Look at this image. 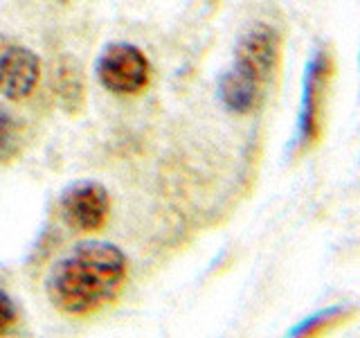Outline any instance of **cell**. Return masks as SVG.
<instances>
[{"label": "cell", "instance_id": "obj_1", "mask_svg": "<svg viewBox=\"0 0 360 338\" xmlns=\"http://www.w3.org/2000/svg\"><path fill=\"white\" fill-rule=\"evenodd\" d=\"M129 259L115 244L82 242L52 264L45 291L61 313L88 315L122 291Z\"/></svg>", "mask_w": 360, "mask_h": 338}, {"label": "cell", "instance_id": "obj_2", "mask_svg": "<svg viewBox=\"0 0 360 338\" xmlns=\"http://www.w3.org/2000/svg\"><path fill=\"white\" fill-rule=\"evenodd\" d=\"M335 77V54L329 43H320L311 50L302 75V95L297 111V146L311 151L322 142L326 104Z\"/></svg>", "mask_w": 360, "mask_h": 338}, {"label": "cell", "instance_id": "obj_3", "mask_svg": "<svg viewBox=\"0 0 360 338\" xmlns=\"http://www.w3.org/2000/svg\"><path fill=\"white\" fill-rule=\"evenodd\" d=\"M95 73L99 84L115 95H138L151 82V63L138 45L108 43L97 56Z\"/></svg>", "mask_w": 360, "mask_h": 338}, {"label": "cell", "instance_id": "obj_4", "mask_svg": "<svg viewBox=\"0 0 360 338\" xmlns=\"http://www.w3.org/2000/svg\"><path fill=\"white\" fill-rule=\"evenodd\" d=\"M61 219L75 232H97L110 214L108 189L97 180H75L59 196Z\"/></svg>", "mask_w": 360, "mask_h": 338}, {"label": "cell", "instance_id": "obj_5", "mask_svg": "<svg viewBox=\"0 0 360 338\" xmlns=\"http://www.w3.org/2000/svg\"><path fill=\"white\" fill-rule=\"evenodd\" d=\"M41 82V59L22 43L0 34V95L9 101L27 99Z\"/></svg>", "mask_w": 360, "mask_h": 338}, {"label": "cell", "instance_id": "obj_6", "mask_svg": "<svg viewBox=\"0 0 360 338\" xmlns=\"http://www.w3.org/2000/svg\"><path fill=\"white\" fill-rule=\"evenodd\" d=\"M279 56H281L279 32L273 25L257 23L236 43L232 65L268 86L275 70L279 68Z\"/></svg>", "mask_w": 360, "mask_h": 338}, {"label": "cell", "instance_id": "obj_7", "mask_svg": "<svg viewBox=\"0 0 360 338\" xmlns=\"http://www.w3.org/2000/svg\"><path fill=\"white\" fill-rule=\"evenodd\" d=\"M266 84H262L259 79L245 75L239 68H230L225 70L219 79L217 93L221 104L228 108L230 113L236 115H248V113H255L259 106L264 104L266 97Z\"/></svg>", "mask_w": 360, "mask_h": 338}, {"label": "cell", "instance_id": "obj_8", "mask_svg": "<svg viewBox=\"0 0 360 338\" xmlns=\"http://www.w3.org/2000/svg\"><path fill=\"white\" fill-rule=\"evenodd\" d=\"M54 93L59 99L61 108L68 115H79L84 111L86 104V79L82 63H79L75 56L63 54L59 56L54 68Z\"/></svg>", "mask_w": 360, "mask_h": 338}, {"label": "cell", "instance_id": "obj_9", "mask_svg": "<svg viewBox=\"0 0 360 338\" xmlns=\"http://www.w3.org/2000/svg\"><path fill=\"white\" fill-rule=\"evenodd\" d=\"M358 315V309L347 307V304H333V307H326L311 313L309 318L300 320L292 330L288 332V336L295 338H313V336H326L333 334L338 330H342L345 325H349Z\"/></svg>", "mask_w": 360, "mask_h": 338}, {"label": "cell", "instance_id": "obj_10", "mask_svg": "<svg viewBox=\"0 0 360 338\" xmlns=\"http://www.w3.org/2000/svg\"><path fill=\"white\" fill-rule=\"evenodd\" d=\"M25 149V127L18 118L0 108V167L14 163Z\"/></svg>", "mask_w": 360, "mask_h": 338}, {"label": "cell", "instance_id": "obj_11", "mask_svg": "<svg viewBox=\"0 0 360 338\" xmlns=\"http://www.w3.org/2000/svg\"><path fill=\"white\" fill-rule=\"evenodd\" d=\"M14 323H16V307L11 302L9 293L5 289H0V334L11 330Z\"/></svg>", "mask_w": 360, "mask_h": 338}]
</instances>
